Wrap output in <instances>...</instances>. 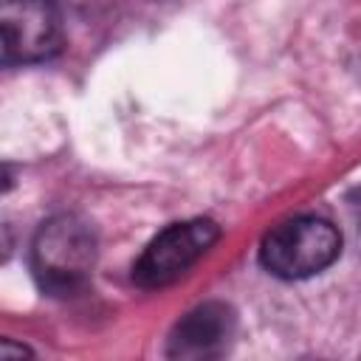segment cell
Returning a JSON list of instances; mask_svg holds the SVG:
<instances>
[{
	"label": "cell",
	"mask_w": 361,
	"mask_h": 361,
	"mask_svg": "<svg viewBox=\"0 0 361 361\" xmlns=\"http://www.w3.org/2000/svg\"><path fill=\"white\" fill-rule=\"evenodd\" d=\"M96 265V234L76 214H56L39 226L31 243V271L51 296H73Z\"/></svg>",
	"instance_id": "obj_1"
},
{
	"label": "cell",
	"mask_w": 361,
	"mask_h": 361,
	"mask_svg": "<svg viewBox=\"0 0 361 361\" xmlns=\"http://www.w3.org/2000/svg\"><path fill=\"white\" fill-rule=\"evenodd\" d=\"M341 254L338 228L316 214L288 217L259 245V262L279 279H305L330 268Z\"/></svg>",
	"instance_id": "obj_2"
},
{
	"label": "cell",
	"mask_w": 361,
	"mask_h": 361,
	"mask_svg": "<svg viewBox=\"0 0 361 361\" xmlns=\"http://www.w3.org/2000/svg\"><path fill=\"white\" fill-rule=\"evenodd\" d=\"M220 237L214 220L197 217L166 226L135 259L133 282L138 288H164L183 276Z\"/></svg>",
	"instance_id": "obj_3"
},
{
	"label": "cell",
	"mask_w": 361,
	"mask_h": 361,
	"mask_svg": "<svg viewBox=\"0 0 361 361\" xmlns=\"http://www.w3.org/2000/svg\"><path fill=\"white\" fill-rule=\"evenodd\" d=\"M3 65L51 59L62 48V20L51 0H3Z\"/></svg>",
	"instance_id": "obj_4"
},
{
	"label": "cell",
	"mask_w": 361,
	"mask_h": 361,
	"mask_svg": "<svg viewBox=\"0 0 361 361\" xmlns=\"http://www.w3.org/2000/svg\"><path fill=\"white\" fill-rule=\"evenodd\" d=\"M237 327V316L223 302H206L189 310L172 330L166 355L172 358H214L226 353Z\"/></svg>",
	"instance_id": "obj_5"
},
{
	"label": "cell",
	"mask_w": 361,
	"mask_h": 361,
	"mask_svg": "<svg viewBox=\"0 0 361 361\" xmlns=\"http://www.w3.org/2000/svg\"><path fill=\"white\" fill-rule=\"evenodd\" d=\"M11 355H28V350H25V347H11V341H3V344H0V358L6 361V358H11Z\"/></svg>",
	"instance_id": "obj_6"
}]
</instances>
